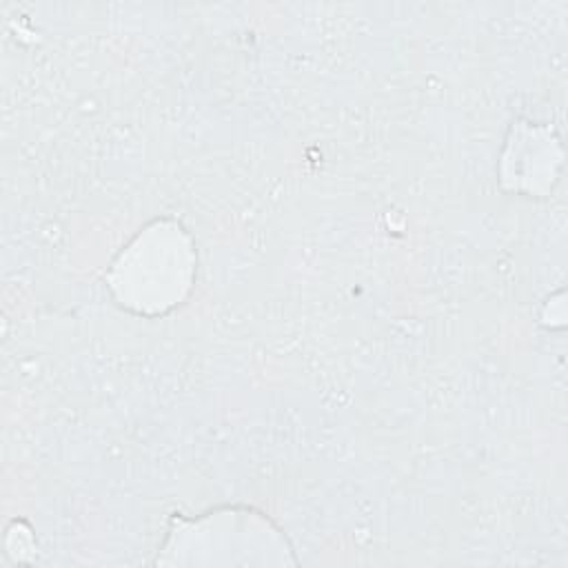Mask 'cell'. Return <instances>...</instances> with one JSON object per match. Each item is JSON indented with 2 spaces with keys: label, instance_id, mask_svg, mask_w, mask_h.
<instances>
[{
  "label": "cell",
  "instance_id": "obj_3",
  "mask_svg": "<svg viewBox=\"0 0 568 568\" xmlns=\"http://www.w3.org/2000/svg\"><path fill=\"white\" fill-rule=\"evenodd\" d=\"M561 146L552 126L526 120L513 122L499 162L504 191L526 197H544L557 182Z\"/></svg>",
  "mask_w": 568,
  "mask_h": 568
},
{
  "label": "cell",
  "instance_id": "obj_2",
  "mask_svg": "<svg viewBox=\"0 0 568 568\" xmlns=\"http://www.w3.org/2000/svg\"><path fill=\"white\" fill-rule=\"evenodd\" d=\"M160 550L173 552L162 564H282L275 555L297 564L282 530L251 506L211 508L200 517L173 513Z\"/></svg>",
  "mask_w": 568,
  "mask_h": 568
},
{
  "label": "cell",
  "instance_id": "obj_1",
  "mask_svg": "<svg viewBox=\"0 0 568 568\" xmlns=\"http://www.w3.org/2000/svg\"><path fill=\"white\" fill-rule=\"evenodd\" d=\"M195 271L197 255L186 229L173 217H155L115 255L104 280L118 306L158 317L184 304Z\"/></svg>",
  "mask_w": 568,
  "mask_h": 568
}]
</instances>
